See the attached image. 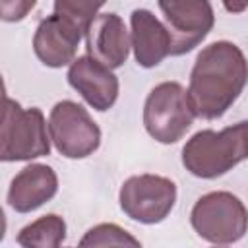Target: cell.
<instances>
[{
    "label": "cell",
    "mask_w": 248,
    "mask_h": 248,
    "mask_svg": "<svg viewBox=\"0 0 248 248\" xmlns=\"http://www.w3.org/2000/svg\"><path fill=\"white\" fill-rule=\"evenodd\" d=\"M196 112L188 101V91L178 81H161L145 97L143 128L159 143L180 141L192 128Z\"/></svg>",
    "instance_id": "obj_5"
},
{
    "label": "cell",
    "mask_w": 248,
    "mask_h": 248,
    "mask_svg": "<svg viewBox=\"0 0 248 248\" xmlns=\"http://www.w3.org/2000/svg\"><path fill=\"white\" fill-rule=\"evenodd\" d=\"M87 56L95 58L103 66L116 70L124 66L130 56L132 41L124 19L114 12H101L85 33Z\"/></svg>",
    "instance_id": "obj_11"
},
{
    "label": "cell",
    "mask_w": 248,
    "mask_h": 248,
    "mask_svg": "<svg viewBox=\"0 0 248 248\" xmlns=\"http://www.w3.org/2000/svg\"><path fill=\"white\" fill-rule=\"evenodd\" d=\"M41 108H23L17 101L4 99V120L0 136V159L4 163L31 161L50 153V134Z\"/></svg>",
    "instance_id": "obj_4"
},
{
    "label": "cell",
    "mask_w": 248,
    "mask_h": 248,
    "mask_svg": "<svg viewBox=\"0 0 248 248\" xmlns=\"http://www.w3.org/2000/svg\"><path fill=\"white\" fill-rule=\"evenodd\" d=\"M66 78L70 87L76 89L91 108L105 112L114 107L120 93L118 76L95 58L87 54L78 56L70 64Z\"/></svg>",
    "instance_id": "obj_10"
},
{
    "label": "cell",
    "mask_w": 248,
    "mask_h": 248,
    "mask_svg": "<svg viewBox=\"0 0 248 248\" xmlns=\"http://www.w3.org/2000/svg\"><path fill=\"white\" fill-rule=\"evenodd\" d=\"M190 225L205 242L215 246L234 244L248 231V207L227 190L207 192L194 203Z\"/></svg>",
    "instance_id": "obj_3"
},
{
    "label": "cell",
    "mask_w": 248,
    "mask_h": 248,
    "mask_svg": "<svg viewBox=\"0 0 248 248\" xmlns=\"http://www.w3.org/2000/svg\"><path fill=\"white\" fill-rule=\"evenodd\" d=\"M248 83V60L238 45L215 41L203 46L190 70L188 101L196 116L221 118Z\"/></svg>",
    "instance_id": "obj_1"
},
{
    "label": "cell",
    "mask_w": 248,
    "mask_h": 248,
    "mask_svg": "<svg viewBox=\"0 0 248 248\" xmlns=\"http://www.w3.org/2000/svg\"><path fill=\"white\" fill-rule=\"evenodd\" d=\"M130 41L138 66L155 68L170 54V35L165 23L145 8L130 16Z\"/></svg>",
    "instance_id": "obj_13"
},
{
    "label": "cell",
    "mask_w": 248,
    "mask_h": 248,
    "mask_svg": "<svg viewBox=\"0 0 248 248\" xmlns=\"http://www.w3.org/2000/svg\"><path fill=\"white\" fill-rule=\"evenodd\" d=\"M58 192V176L50 165L31 163L10 182L6 202L17 213H31L50 202Z\"/></svg>",
    "instance_id": "obj_12"
},
{
    "label": "cell",
    "mask_w": 248,
    "mask_h": 248,
    "mask_svg": "<svg viewBox=\"0 0 248 248\" xmlns=\"http://www.w3.org/2000/svg\"><path fill=\"white\" fill-rule=\"evenodd\" d=\"M213 248H223V246H213Z\"/></svg>",
    "instance_id": "obj_20"
},
{
    "label": "cell",
    "mask_w": 248,
    "mask_h": 248,
    "mask_svg": "<svg viewBox=\"0 0 248 248\" xmlns=\"http://www.w3.org/2000/svg\"><path fill=\"white\" fill-rule=\"evenodd\" d=\"M242 126V132H244V140H246V149H248V120H242L240 122Z\"/></svg>",
    "instance_id": "obj_19"
},
{
    "label": "cell",
    "mask_w": 248,
    "mask_h": 248,
    "mask_svg": "<svg viewBox=\"0 0 248 248\" xmlns=\"http://www.w3.org/2000/svg\"><path fill=\"white\" fill-rule=\"evenodd\" d=\"M66 238V221L56 213H46L21 227L16 242L21 248H60Z\"/></svg>",
    "instance_id": "obj_14"
},
{
    "label": "cell",
    "mask_w": 248,
    "mask_h": 248,
    "mask_svg": "<svg viewBox=\"0 0 248 248\" xmlns=\"http://www.w3.org/2000/svg\"><path fill=\"white\" fill-rule=\"evenodd\" d=\"M85 33L64 16L52 14L39 21L33 35L35 56L46 68L70 66L78 56V46Z\"/></svg>",
    "instance_id": "obj_9"
},
{
    "label": "cell",
    "mask_w": 248,
    "mask_h": 248,
    "mask_svg": "<svg viewBox=\"0 0 248 248\" xmlns=\"http://www.w3.org/2000/svg\"><path fill=\"white\" fill-rule=\"evenodd\" d=\"M159 10L170 35V56L194 50L215 23L213 6L207 0H169L159 2Z\"/></svg>",
    "instance_id": "obj_8"
},
{
    "label": "cell",
    "mask_w": 248,
    "mask_h": 248,
    "mask_svg": "<svg viewBox=\"0 0 248 248\" xmlns=\"http://www.w3.org/2000/svg\"><path fill=\"white\" fill-rule=\"evenodd\" d=\"M118 203L132 221L157 225L170 215L176 203V184L161 174H134L122 182Z\"/></svg>",
    "instance_id": "obj_7"
},
{
    "label": "cell",
    "mask_w": 248,
    "mask_h": 248,
    "mask_svg": "<svg viewBox=\"0 0 248 248\" xmlns=\"http://www.w3.org/2000/svg\"><path fill=\"white\" fill-rule=\"evenodd\" d=\"M68 248H72V246H68Z\"/></svg>",
    "instance_id": "obj_21"
},
{
    "label": "cell",
    "mask_w": 248,
    "mask_h": 248,
    "mask_svg": "<svg viewBox=\"0 0 248 248\" xmlns=\"http://www.w3.org/2000/svg\"><path fill=\"white\" fill-rule=\"evenodd\" d=\"M246 6H248V2H244V4H240V6H234V4H232V6H231V4H225V8H227L229 12H240V10H244Z\"/></svg>",
    "instance_id": "obj_18"
},
{
    "label": "cell",
    "mask_w": 248,
    "mask_h": 248,
    "mask_svg": "<svg viewBox=\"0 0 248 248\" xmlns=\"http://www.w3.org/2000/svg\"><path fill=\"white\" fill-rule=\"evenodd\" d=\"M78 248H143L141 242L116 223H99L85 231Z\"/></svg>",
    "instance_id": "obj_15"
},
{
    "label": "cell",
    "mask_w": 248,
    "mask_h": 248,
    "mask_svg": "<svg viewBox=\"0 0 248 248\" xmlns=\"http://www.w3.org/2000/svg\"><path fill=\"white\" fill-rule=\"evenodd\" d=\"M248 159L246 140L240 122L223 130H200L182 147L184 169L198 178H219Z\"/></svg>",
    "instance_id": "obj_2"
},
{
    "label": "cell",
    "mask_w": 248,
    "mask_h": 248,
    "mask_svg": "<svg viewBox=\"0 0 248 248\" xmlns=\"http://www.w3.org/2000/svg\"><path fill=\"white\" fill-rule=\"evenodd\" d=\"M103 4H93V2H70V0H56L52 6V14L64 16L70 19L74 25H78L83 33H87V27L91 21L99 16V10Z\"/></svg>",
    "instance_id": "obj_16"
},
{
    "label": "cell",
    "mask_w": 248,
    "mask_h": 248,
    "mask_svg": "<svg viewBox=\"0 0 248 248\" xmlns=\"http://www.w3.org/2000/svg\"><path fill=\"white\" fill-rule=\"evenodd\" d=\"M35 2H0V10H2V19L4 21H19L27 16L29 10H33Z\"/></svg>",
    "instance_id": "obj_17"
},
{
    "label": "cell",
    "mask_w": 248,
    "mask_h": 248,
    "mask_svg": "<svg viewBox=\"0 0 248 248\" xmlns=\"http://www.w3.org/2000/svg\"><path fill=\"white\" fill-rule=\"evenodd\" d=\"M48 134L56 151L66 159H85L101 145V128L83 105L70 99L50 108Z\"/></svg>",
    "instance_id": "obj_6"
}]
</instances>
